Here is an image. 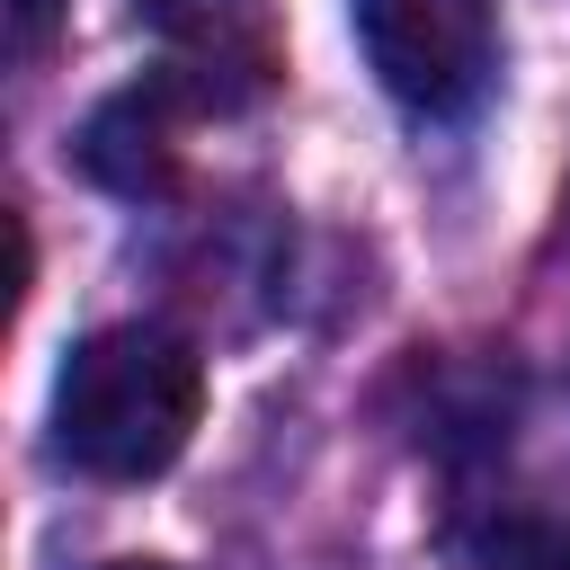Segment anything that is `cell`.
I'll list each match as a JSON object with an SVG mask.
<instances>
[{
    "instance_id": "6da1fadb",
    "label": "cell",
    "mask_w": 570,
    "mask_h": 570,
    "mask_svg": "<svg viewBox=\"0 0 570 570\" xmlns=\"http://www.w3.org/2000/svg\"><path fill=\"white\" fill-rule=\"evenodd\" d=\"M205 410V365L178 330L116 321L89 330L53 374V454L89 481H151L187 454Z\"/></svg>"
},
{
    "instance_id": "7a4b0ae2",
    "label": "cell",
    "mask_w": 570,
    "mask_h": 570,
    "mask_svg": "<svg viewBox=\"0 0 570 570\" xmlns=\"http://www.w3.org/2000/svg\"><path fill=\"white\" fill-rule=\"evenodd\" d=\"M347 18L392 107L428 125H454L481 107L499 71V0H347Z\"/></svg>"
},
{
    "instance_id": "3957f363",
    "label": "cell",
    "mask_w": 570,
    "mask_h": 570,
    "mask_svg": "<svg viewBox=\"0 0 570 570\" xmlns=\"http://www.w3.org/2000/svg\"><path fill=\"white\" fill-rule=\"evenodd\" d=\"M134 27L160 45L151 80H169L205 116H240L285 80L276 0H134Z\"/></svg>"
},
{
    "instance_id": "277c9868",
    "label": "cell",
    "mask_w": 570,
    "mask_h": 570,
    "mask_svg": "<svg viewBox=\"0 0 570 570\" xmlns=\"http://www.w3.org/2000/svg\"><path fill=\"white\" fill-rule=\"evenodd\" d=\"M178 89L169 80H134V89H116V98H98L89 107V125H80V169L107 187V196H160L169 178H178Z\"/></svg>"
},
{
    "instance_id": "5b68a950",
    "label": "cell",
    "mask_w": 570,
    "mask_h": 570,
    "mask_svg": "<svg viewBox=\"0 0 570 570\" xmlns=\"http://www.w3.org/2000/svg\"><path fill=\"white\" fill-rule=\"evenodd\" d=\"M499 570H570V517L517 525V534L499 543Z\"/></svg>"
},
{
    "instance_id": "8992f818",
    "label": "cell",
    "mask_w": 570,
    "mask_h": 570,
    "mask_svg": "<svg viewBox=\"0 0 570 570\" xmlns=\"http://www.w3.org/2000/svg\"><path fill=\"white\" fill-rule=\"evenodd\" d=\"M53 27H62V0H9V53L18 62H45Z\"/></svg>"
},
{
    "instance_id": "52a82bcc",
    "label": "cell",
    "mask_w": 570,
    "mask_h": 570,
    "mask_svg": "<svg viewBox=\"0 0 570 570\" xmlns=\"http://www.w3.org/2000/svg\"><path fill=\"white\" fill-rule=\"evenodd\" d=\"M107 570H169V561H107Z\"/></svg>"
}]
</instances>
